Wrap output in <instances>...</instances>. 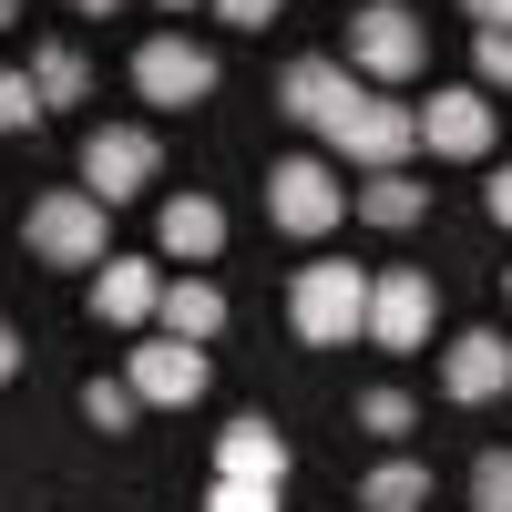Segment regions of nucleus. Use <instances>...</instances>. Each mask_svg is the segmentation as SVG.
I'll use <instances>...</instances> for the list:
<instances>
[{
    "mask_svg": "<svg viewBox=\"0 0 512 512\" xmlns=\"http://www.w3.org/2000/svg\"><path fill=\"white\" fill-rule=\"evenodd\" d=\"M154 318H164V338H195V349H205V338L226 328V287H205V277H175Z\"/></svg>",
    "mask_w": 512,
    "mask_h": 512,
    "instance_id": "dca6fc26",
    "label": "nucleus"
},
{
    "mask_svg": "<svg viewBox=\"0 0 512 512\" xmlns=\"http://www.w3.org/2000/svg\"><path fill=\"white\" fill-rule=\"evenodd\" d=\"M410 113H420V144H431V154H451V164L492 154V103L482 93H420Z\"/></svg>",
    "mask_w": 512,
    "mask_h": 512,
    "instance_id": "9b49d317",
    "label": "nucleus"
},
{
    "mask_svg": "<svg viewBox=\"0 0 512 512\" xmlns=\"http://www.w3.org/2000/svg\"><path fill=\"white\" fill-rule=\"evenodd\" d=\"M72 11H93V21H103V11H123V0H72Z\"/></svg>",
    "mask_w": 512,
    "mask_h": 512,
    "instance_id": "c756f323",
    "label": "nucleus"
},
{
    "mask_svg": "<svg viewBox=\"0 0 512 512\" xmlns=\"http://www.w3.org/2000/svg\"><path fill=\"white\" fill-rule=\"evenodd\" d=\"M410 420H420V410H410L400 390H359V431H369V441H410Z\"/></svg>",
    "mask_w": 512,
    "mask_h": 512,
    "instance_id": "4be33fe9",
    "label": "nucleus"
},
{
    "mask_svg": "<svg viewBox=\"0 0 512 512\" xmlns=\"http://www.w3.org/2000/svg\"><path fill=\"white\" fill-rule=\"evenodd\" d=\"M328 144H338V154H349V164H359V175H400V164L420 154V113H410L400 93H369V103H359L349 123H338V134H328Z\"/></svg>",
    "mask_w": 512,
    "mask_h": 512,
    "instance_id": "423d86ee",
    "label": "nucleus"
},
{
    "mask_svg": "<svg viewBox=\"0 0 512 512\" xmlns=\"http://www.w3.org/2000/svg\"><path fill=\"white\" fill-rule=\"evenodd\" d=\"M472 72H482V93H512V31H482L472 41Z\"/></svg>",
    "mask_w": 512,
    "mask_h": 512,
    "instance_id": "b1692460",
    "label": "nucleus"
},
{
    "mask_svg": "<svg viewBox=\"0 0 512 512\" xmlns=\"http://www.w3.org/2000/svg\"><path fill=\"white\" fill-rule=\"evenodd\" d=\"M144 185H154V134L144 123H93V144H82V195L134 205Z\"/></svg>",
    "mask_w": 512,
    "mask_h": 512,
    "instance_id": "6e6552de",
    "label": "nucleus"
},
{
    "mask_svg": "<svg viewBox=\"0 0 512 512\" xmlns=\"http://www.w3.org/2000/svg\"><path fill=\"white\" fill-rule=\"evenodd\" d=\"M154 246H164V256H185V267H195V256H216V246H226L216 195H175V205L154 216Z\"/></svg>",
    "mask_w": 512,
    "mask_h": 512,
    "instance_id": "2eb2a0df",
    "label": "nucleus"
},
{
    "mask_svg": "<svg viewBox=\"0 0 512 512\" xmlns=\"http://www.w3.org/2000/svg\"><path fill=\"white\" fill-rule=\"evenodd\" d=\"M277 103H287V123H308V134H338L369 93H359V72L349 62H328V52H308V62H287L277 72Z\"/></svg>",
    "mask_w": 512,
    "mask_h": 512,
    "instance_id": "0eeeda50",
    "label": "nucleus"
},
{
    "mask_svg": "<svg viewBox=\"0 0 512 512\" xmlns=\"http://www.w3.org/2000/svg\"><path fill=\"white\" fill-rule=\"evenodd\" d=\"M195 512H277V492H267V482H216Z\"/></svg>",
    "mask_w": 512,
    "mask_h": 512,
    "instance_id": "393cba45",
    "label": "nucleus"
},
{
    "mask_svg": "<svg viewBox=\"0 0 512 512\" xmlns=\"http://www.w3.org/2000/svg\"><path fill=\"white\" fill-rule=\"evenodd\" d=\"M216 21H236V31H256V21H277V0H216Z\"/></svg>",
    "mask_w": 512,
    "mask_h": 512,
    "instance_id": "a878e982",
    "label": "nucleus"
},
{
    "mask_svg": "<svg viewBox=\"0 0 512 512\" xmlns=\"http://www.w3.org/2000/svg\"><path fill=\"white\" fill-rule=\"evenodd\" d=\"M164 11H195V0H164Z\"/></svg>",
    "mask_w": 512,
    "mask_h": 512,
    "instance_id": "2f4dec72",
    "label": "nucleus"
},
{
    "mask_svg": "<svg viewBox=\"0 0 512 512\" xmlns=\"http://www.w3.org/2000/svg\"><path fill=\"white\" fill-rule=\"evenodd\" d=\"M31 93L52 103V113H72V103H93V62H82L72 41H41V52H31Z\"/></svg>",
    "mask_w": 512,
    "mask_h": 512,
    "instance_id": "f3484780",
    "label": "nucleus"
},
{
    "mask_svg": "<svg viewBox=\"0 0 512 512\" xmlns=\"http://www.w3.org/2000/svg\"><path fill=\"white\" fill-rule=\"evenodd\" d=\"M21 246L41 256V267H103V256H113V205L62 185V195H41L21 216Z\"/></svg>",
    "mask_w": 512,
    "mask_h": 512,
    "instance_id": "f03ea898",
    "label": "nucleus"
},
{
    "mask_svg": "<svg viewBox=\"0 0 512 512\" xmlns=\"http://www.w3.org/2000/svg\"><path fill=\"white\" fill-rule=\"evenodd\" d=\"M134 93H144L154 113H185V103L216 93V52H205V41H185V31H154L144 52H134Z\"/></svg>",
    "mask_w": 512,
    "mask_h": 512,
    "instance_id": "20e7f679",
    "label": "nucleus"
},
{
    "mask_svg": "<svg viewBox=\"0 0 512 512\" xmlns=\"http://www.w3.org/2000/svg\"><path fill=\"white\" fill-rule=\"evenodd\" d=\"M420 62H431V41H420V11L410 0H369V11L349 21V72L359 82H420Z\"/></svg>",
    "mask_w": 512,
    "mask_h": 512,
    "instance_id": "7ed1b4c3",
    "label": "nucleus"
},
{
    "mask_svg": "<svg viewBox=\"0 0 512 512\" xmlns=\"http://www.w3.org/2000/svg\"><path fill=\"white\" fill-rule=\"evenodd\" d=\"M41 113H52V103L31 93V72H0V134H11V144H21V134H41Z\"/></svg>",
    "mask_w": 512,
    "mask_h": 512,
    "instance_id": "412c9836",
    "label": "nucleus"
},
{
    "mask_svg": "<svg viewBox=\"0 0 512 512\" xmlns=\"http://www.w3.org/2000/svg\"><path fill=\"white\" fill-rule=\"evenodd\" d=\"M123 379H134L144 410H185V400H205V349L195 338H134Z\"/></svg>",
    "mask_w": 512,
    "mask_h": 512,
    "instance_id": "9d476101",
    "label": "nucleus"
},
{
    "mask_svg": "<svg viewBox=\"0 0 512 512\" xmlns=\"http://www.w3.org/2000/svg\"><path fill=\"white\" fill-rule=\"evenodd\" d=\"M359 502L369 512H420V502H431V472H420V461H379V472L359 482Z\"/></svg>",
    "mask_w": 512,
    "mask_h": 512,
    "instance_id": "6ab92c4d",
    "label": "nucleus"
},
{
    "mask_svg": "<svg viewBox=\"0 0 512 512\" xmlns=\"http://www.w3.org/2000/svg\"><path fill=\"white\" fill-rule=\"evenodd\" d=\"M287 328L308 338V349H349V338L369 328V277L349 267V256L297 267V287H287Z\"/></svg>",
    "mask_w": 512,
    "mask_h": 512,
    "instance_id": "f257e3e1",
    "label": "nucleus"
},
{
    "mask_svg": "<svg viewBox=\"0 0 512 512\" xmlns=\"http://www.w3.org/2000/svg\"><path fill=\"white\" fill-rule=\"evenodd\" d=\"M359 216L390 226V236L420 226V216H431V175H369V185H359Z\"/></svg>",
    "mask_w": 512,
    "mask_h": 512,
    "instance_id": "a211bd4d",
    "label": "nucleus"
},
{
    "mask_svg": "<svg viewBox=\"0 0 512 512\" xmlns=\"http://www.w3.org/2000/svg\"><path fill=\"white\" fill-rule=\"evenodd\" d=\"M441 328V297H431V277L420 267H390V277H369V349H420V338Z\"/></svg>",
    "mask_w": 512,
    "mask_h": 512,
    "instance_id": "1a4fd4ad",
    "label": "nucleus"
},
{
    "mask_svg": "<svg viewBox=\"0 0 512 512\" xmlns=\"http://www.w3.org/2000/svg\"><path fill=\"white\" fill-rule=\"evenodd\" d=\"M134 379H93V390H82V420H93V431H134Z\"/></svg>",
    "mask_w": 512,
    "mask_h": 512,
    "instance_id": "aec40b11",
    "label": "nucleus"
},
{
    "mask_svg": "<svg viewBox=\"0 0 512 512\" xmlns=\"http://www.w3.org/2000/svg\"><path fill=\"white\" fill-rule=\"evenodd\" d=\"M11 379H21V328L0 318V390H11Z\"/></svg>",
    "mask_w": 512,
    "mask_h": 512,
    "instance_id": "cd10ccee",
    "label": "nucleus"
},
{
    "mask_svg": "<svg viewBox=\"0 0 512 512\" xmlns=\"http://www.w3.org/2000/svg\"><path fill=\"white\" fill-rule=\"evenodd\" d=\"M441 390H451V400H502V390H512V338H502V328L451 338V349H441Z\"/></svg>",
    "mask_w": 512,
    "mask_h": 512,
    "instance_id": "f8f14e48",
    "label": "nucleus"
},
{
    "mask_svg": "<svg viewBox=\"0 0 512 512\" xmlns=\"http://www.w3.org/2000/svg\"><path fill=\"white\" fill-rule=\"evenodd\" d=\"M164 308V277L144 267V256H103V267H93V318L103 328H144Z\"/></svg>",
    "mask_w": 512,
    "mask_h": 512,
    "instance_id": "ddd939ff",
    "label": "nucleus"
},
{
    "mask_svg": "<svg viewBox=\"0 0 512 512\" xmlns=\"http://www.w3.org/2000/svg\"><path fill=\"white\" fill-rule=\"evenodd\" d=\"M461 11H472L482 31H512V0H461Z\"/></svg>",
    "mask_w": 512,
    "mask_h": 512,
    "instance_id": "c85d7f7f",
    "label": "nucleus"
},
{
    "mask_svg": "<svg viewBox=\"0 0 512 512\" xmlns=\"http://www.w3.org/2000/svg\"><path fill=\"white\" fill-rule=\"evenodd\" d=\"M482 205H492V226H512V164H502V175L482 185Z\"/></svg>",
    "mask_w": 512,
    "mask_h": 512,
    "instance_id": "bb28decb",
    "label": "nucleus"
},
{
    "mask_svg": "<svg viewBox=\"0 0 512 512\" xmlns=\"http://www.w3.org/2000/svg\"><path fill=\"white\" fill-rule=\"evenodd\" d=\"M267 216H277L287 236H328L338 216H349V195H338V164H318V154L267 164Z\"/></svg>",
    "mask_w": 512,
    "mask_h": 512,
    "instance_id": "39448f33",
    "label": "nucleus"
},
{
    "mask_svg": "<svg viewBox=\"0 0 512 512\" xmlns=\"http://www.w3.org/2000/svg\"><path fill=\"white\" fill-rule=\"evenodd\" d=\"M216 482H287V431L277 420H226L216 431Z\"/></svg>",
    "mask_w": 512,
    "mask_h": 512,
    "instance_id": "4468645a",
    "label": "nucleus"
},
{
    "mask_svg": "<svg viewBox=\"0 0 512 512\" xmlns=\"http://www.w3.org/2000/svg\"><path fill=\"white\" fill-rule=\"evenodd\" d=\"M11 21H21V0H0V31H11Z\"/></svg>",
    "mask_w": 512,
    "mask_h": 512,
    "instance_id": "7c9ffc66",
    "label": "nucleus"
},
{
    "mask_svg": "<svg viewBox=\"0 0 512 512\" xmlns=\"http://www.w3.org/2000/svg\"><path fill=\"white\" fill-rule=\"evenodd\" d=\"M472 502L482 512H512V451H482L472 461Z\"/></svg>",
    "mask_w": 512,
    "mask_h": 512,
    "instance_id": "5701e85b",
    "label": "nucleus"
}]
</instances>
